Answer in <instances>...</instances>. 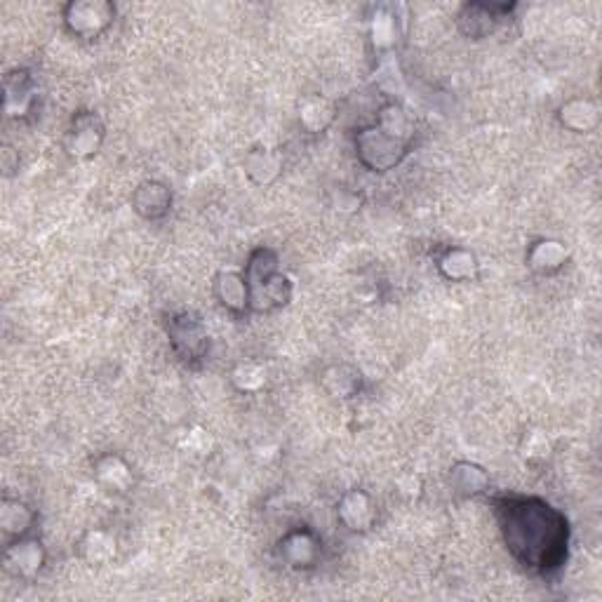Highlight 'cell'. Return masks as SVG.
I'll list each match as a JSON object with an SVG mask.
<instances>
[{
  "label": "cell",
  "instance_id": "obj_2",
  "mask_svg": "<svg viewBox=\"0 0 602 602\" xmlns=\"http://www.w3.org/2000/svg\"><path fill=\"white\" fill-rule=\"evenodd\" d=\"M412 137L398 135L381 123L367 125L356 135L358 160L372 172H389L403 163L410 153Z\"/></svg>",
  "mask_w": 602,
  "mask_h": 602
},
{
  "label": "cell",
  "instance_id": "obj_4",
  "mask_svg": "<svg viewBox=\"0 0 602 602\" xmlns=\"http://www.w3.org/2000/svg\"><path fill=\"white\" fill-rule=\"evenodd\" d=\"M167 334H170L172 349L184 363L196 365L207 356L210 349V339H207V330L203 320L196 313L184 311L172 316L170 325H167Z\"/></svg>",
  "mask_w": 602,
  "mask_h": 602
},
{
  "label": "cell",
  "instance_id": "obj_22",
  "mask_svg": "<svg viewBox=\"0 0 602 602\" xmlns=\"http://www.w3.org/2000/svg\"><path fill=\"white\" fill-rule=\"evenodd\" d=\"M337 118V106L323 95H311L306 97L299 106V125L304 127L309 135H320L327 127L334 123Z\"/></svg>",
  "mask_w": 602,
  "mask_h": 602
},
{
  "label": "cell",
  "instance_id": "obj_6",
  "mask_svg": "<svg viewBox=\"0 0 602 602\" xmlns=\"http://www.w3.org/2000/svg\"><path fill=\"white\" fill-rule=\"evenodd\" d=\"M403 19L405 5L381 3L374 5L370 15V43L374 52L379 55H389L396 48L400 36H403Z\"/></svg>",
  "mask_w": 602,
  "mask_h": 602
},
{
  "label": "cell",
  "instance_id": "obj_29",
  "mask_svg": "<svg viewBox=\"0 0 602 602\" xmlns=\"http://www.w3.org/2000/svg\"><path fill=\"white\" fill-rule=\"evenodd\" d=\"M334 207H337V210H349V212L358 210V207H360V196H356V193H353V191L339 189V196H337V200H334Z\"/></svg>",
  "mask_w": 602,
  "mask_h": 602
},
{
  "label": "cell",
  "instance_id": "obj_16",
  "mask_svg": "<svg viewBox=\"0 0 602 602\" xmlns=\"http://www.w3.org/2000/svg\"><path fill=\"white\" fill-rule=\"evenodd\" d=\"M33 525H36V511L19 499H3L0 504V532L8 544L17 539L31 537Z\"/></svg>",
  "mask_w": 602,
  "mask_h": 602
},
{
  "label": "cell",
  "instance_id": "obj_5",
  "mask_svg": "<svg viewBox=\"0 0 602 602\" xmlns=\"http://www.w3.org/2000/svg\"><path fill=\"white\" fill-rule=\"evenodd\" d=\"M106 139V127L102 118L95 111H78L71 118L69 130L64 137V149L71 158L76 160H90L102 151V144Z\"/></svg>",
  "mask_w": 602,
  "mask_h": 602
},
{
  "label": "cell",
  "instance_id": "obj_21",
  "mask_svg": "<svg viewBox=\"0 0 602 602\" xmlns=\"http://www.w3.org/2000/svg\"><path fill=\"white\" fill-rule=\"evenodd\" d=\"M450 487L459 497H478L490 490V476L483 466L473 461H459L450 471Z\"/></svg>",
  "mask_w": 602,
  "mask_h": 602
},
{
  "label": "cell",
  "instance_id": "obj_19",
  "mask_svg": "<svg viewBox=\"0 0 602 602\" xmlns=\"http://www.w3.org/2000/svg\"><path fill=\"white\" fill-rule=\"evenodd\" d=\"M558 120L565 130L577 132V135H588L600 125V111L595 102L586 97H572L558 109Z\"/></svg>",
  "mask_w": 602,
  "mask_h": 602
},
{
  "label": "cell",
  "instance_id": "obj_23",
  "mask_svg": "<svg viewBox=\"0 0 602 602\" xmlns=\"http://www.w3.org/2000/svg\"><path fill=\"white\" fill-rule=\"evenodd\" d=\"M320 381H323V389L339 400H349L360 391V372L353 370L351 365L327 367Z\"/></svg>",
  "mask_w": 602,
  "mask_h": 602
},
{
  "label": "cell",
  "instance_id": "obj_27",
  "mask_svg": "<svg viewBox=\"0 0 602 602\" xmlns=\"http://www.w3.org/2000/svg\"><path fill=\"white\" fill-rule=\"evenodd\" d=\"M184 450L191 452V454H200V457H203V454H210V450H212L210 433H207L205 428H200V426L191 428V431L186 433V438H184Z\"/></svg>",
  "mask_w": 602,
  "mask_h": 602
},
{
  "label": "cell",
  "instance_id": "obj_7",
  "mask_svg": "<svg viewBox=\"0 0 602 602\" xmlns=\"http://www.w3.org/2000/svg\"><path fill=\"white\" fill-rule=\"evenodd\" d=\"M508 12H511V5L466 3L457 17L459 31L464 33L466 38L483 40L499 29L501 22L508 17Z\"/></svg>",
  "mask_w": 602,
  "mask_h": 602
},
{
  "label": "cell",
  "instance_id": "obj_24",
  "mask_svg": "<svg viewBox=\"0 0 602 602\" xmlns=\"http://www.w3.org/2000/svg\"><path fill=\"white\" fill-rule=\"evenodd\" d=\"M80 555L90 565H106L116 555V539L106 530H90L80 541Z\"/></svg>",
  "mask_w": 602,
  "mask_h": 602
},
{
  "label": "cell",
  "instance_id": "obj_14",
  "mask_svg": "<svg viewBox=\"0 0 602 602\" xmlns=\"http://www.w3.org/2000/svg\"><path fill=\"white\" fill-rule=\"evenodd\" d=\"M527 266L534 273H541V276H551V273H558L560 269H565V264L570 262V252H567L565 243L555 238H539L534 240L527 250Z\"/></svg>",
  "mask_w": 602,
  "mask_h": 602
},
{
  "label": "cell",
  "instance_id": "obj_3",
  "mask_svg": "<svg viewBox=\"0 0 602 602\" xmlns=\"http://www.w3.org/2000/svg\"><path fill=\"white\" fill-rule=\"evenodd\" d=\"M116 19V5L109 0H73L64 5V26L78 38H97Z\"/></svg>",
  "mask_w": 602,
  "mask_h": 602
},
{
  "label": "cell",
  "instance_id": "obj_17",
  "mask_svg": "<svg viewBox=\"0 0 602 602\" xmlns=\"http://www.w3.org/2000/svg\"><path fill=\"white\" fill-rule=\"evenodd\" d=\"M283 172V156L278 149L269 146H254L245 156V175L250 177L252 184L269 186L276 182Z\"/></svg>",
  "mask_w": 602,
  "mask_h": 602
},
{
  "label": "cell",
  "instance_id": "obj_18",
  "mask_svg": "<svg viewBox=\"0 0 602 602\" xmlns=\"http://www.w3.org/2000/svg\"><path fill=\"white\" fill-rule=\"evenodd\" d=\"M95 478L99 485L116 494L130 492L132 485H135L132 466L123 457H118V454H102L95 461Z\"/></svg>",
  "mask_w": 602,
  "mask_h": 602
},
{
  "label": "cell",
  "instance_id": "obj_15",
  "mask_svg": "<svg viewBox=\"0 0 602 602\" xmlns=\"http://www.w3.org/2000/svg\"><path fill=\"white\" fill-rule=\"evenodd\" d=\"M214 297L231 313L250 311V290L243 271H219L214 278Z\"/></svg>",
  "mask_w": 602,
  "mask_h": 602
},
{
  "label": "cell",
  "instance_id": "obj_10",
  "mask_svg": "<svg viewBox=\"0 0 602 602\" xmlns=\"http://www.w3.org/2000/svg\"><path fill=\"white\" fill-rule=\"evenodd\" d=\"M5 565L15 577L33 579L45 565V548L38 539L24 537L8 544L5 548Z\"/></svg>",
  "mask_w": 602,
  "mask_h": 602
},
{
  "label": "cell",
  "instance_id": "obj_9",
  "mask_svg": "<svg viewBox=\"0 0 602 602\" xmlns=\"http://www.w3.org/2000/svg\"><path fill=\"white\" fill-rule=\"evenodd\" d=\"M339 523L351 532H370L377 523V506L365 490H349L337 504Z\"/></svg>",
  "mask_w": 602,
  "mask_h": 602
},
{
  "label": "cell",
  "instance_id": "obj_12",
  "mask_svg": "<svg viewBox=\"0 0 602 602\" xmlns=\"http://www.w3.org/2000/svg\"><path fill=\"white\" fill-rule=\"evenodd\" d=\"M292 299V280L283 271L273 273V276L259 287L250 290V311L269 313L290 304Z\"/></svg>",
  "mask_w": 602,
  "mask_h": 602
},
{
  "label": "cell",
  "instance_id": "obj_1",
  "mask_svg": "<svg viewBox=\"0 0 602 602\" xmlns=\"http://www.w3.org/2000/svg\"><path fill=\"white\" fill-rule=\"evenodd\" d=\"M497 518L506 548L520 565L544 577L563 567L570 527L558 508L537 497H501Z\"/></svg>",
  "mask_w": 602,
  "mask_h": 602
},
{
  "label": "cell",
  "instance_id": "obj_8",
  "mask_svg": "<svg viewBox=\"0 0 602 602\" xmlns=\"http://www.w3.org/2000/svg\"><path fill=\"white\" fill-rule=\"evenodd\" d=\"M320 546L323 544H320L316 534L306 530V527H299V530L287 532L280 539L278 553L292 570H311L320 558Z\"/></svg>",
  "mask_w": 602,
  "mask_h": 602
},
{
  "label": "cell",
  "instance_id": "obj_25",
  "mask_svg": "<svg viewBox=\"0 0 602 602\" xmlns=\"http://www.w3.org/2000/svg\"><path fill=\"white\" fill-rule=\"evenodd\" d=\"M231 381L240 393H259L269 381V374H266V367L259 363H240L231 372Z\"/></svg>",
  "mask_w": 602,
  "mask_h": 602
},
{
  "label": "cell",
  "instance_id": "obj_28",
  "mask_svg": "<svg viewBox=\"0 0 602 602\" xmlns=\"http://www.w3.org/2000/svg\"><path fill=\"white\" fill-rule=\"evenodd\" d=\"M396 487H398V492L405 494L407 499H414V497H419V492H421V480L410 473V476L398 478Z\"/></svg>",
  "mask_w": 602,
  "mask_h": 602
},
{
  "label": "cell",
  "instance_id": "obj_26",
  "mask_svg": "<svg viewBox=\"0 0 602 602\" xmlns=\"http://www.w3.org/2000/svg\"><path fill=\"white\" fill-rule=\"evenodd\" d=\"M523 454L527 461H546L548 454H551V440H548L546 433L541 431L527 433Z\"/></svg>",
  "mask_w": 602,
  "mask_h": 602
},
{
  "label": "cell",
  "instance_id": "obj_13",
  "mask_svg": "<svg viewBox=\"0 0 602 602\" xmlns=\"http://www.w3.org/2000/svg\"><path fill=\"white\" fill-rule=\"evenodd\" d=\"M172 207V191L167 189L163 182H144L139 184L135 193H132V210H135L139 217L149 219V222H156V219H163Z\"/></svg>",
  "mask_w": 602,
  "mask_h": 602
},
{
  "label": "cell",
  "instance_id": "obj_20",
  "mask_svg": "<svg viewBox=\"0 0 602 602\" xmlns=\"http://www.w3.org/2000/svg\"><path fill=\"white\" fill-rule=\"evenodd\" d=\"M438 271L440 276L450 283H468L478 276V257L466 247H447V250L438 257Z\"/></svg>",
  "mask_w": 602,
  "mask_h": 602
},
{
  "label": "cell",
  "instance_id": "obj_11",
  "mask_svg": "<svg viewBox=\"0 0 602 602\" xmlns=\"http://www.w3.org/2000/svg\"><path fill=\"white\" fill-rule=\"evenodd\" d=\"M5 113L10 118H24L36 104V85L26 69H15L5 73Z\"/></svg>",
  "mask_w": 602,
  "mask_h": 602
}]
</instances>
